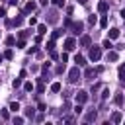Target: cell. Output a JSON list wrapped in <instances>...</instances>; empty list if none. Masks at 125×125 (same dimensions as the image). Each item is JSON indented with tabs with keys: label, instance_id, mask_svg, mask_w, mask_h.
Returning <instances> with one entry per match:
<instances>
[{
	"label": "cell",
	"instance_id": "22",
	"mask_svg": "<svg viewBox=\"0 0 125 125\" xmlns=\"http://www.w3.org/2000/svg\"><path fill=\"white\" fill-rule=\"evenodd\" d=\"M10 109H12V111H18V109H20V104H18V102H12V104H10Z\"/></svg>",
	"mask_w": 125,
	"mask_h": 125
},
{
	"label": "cell",
	"instance_id": "2",
	"mask_svg": "<svg viewBox=\"0 0 125 125\" xmlns=\"http://www.w3.org/2000/svg\"><path fill=\"white\" fill-rule=\"evenodd\" d=\"M88 57H90V61H94V62H96V61L102 57V51H100V47H96V45H94V47L88 51Z\"/></svg>",
	"mask_w": 125,
	"mask_h": 125
},
{
	"label": "cell",
	"instance_id": "37",
	"mask_svg": "<svg viewBox=\"0 0 125 125\" xmlns=\"http://www.w3.org/2000/svg\"><path fill=\"white\" fill-rule=\"evenodd\" d=\"M78 2H80L82 6H86V4H88V0H78Z\"/></svg>",
	"mask_w": 125,
	"mask_h": 125
},
{
	"label": "cell",
	"instance_id": "24",
	"mask_svg": "<svg viewBox=\"0 0 125 125\" xmlns=\"http://www.w3.org/2000/svg\"><path fill=\"white\" fill-rule=\"evenodd\" d=\"M100 25H102V27H107V18H105V16H102V20H100Z\"/></svg>",
	"mask_w": 125,
	"mask_h": 125
},
{
	"label": "cell",
	"instance_id": "15",
	"mask_svg": "<svg viewBox=\"0 0 125 125\" xmlns=\"http://www.w3.org/2000/svg\"><path fill=\"white\" fill-rule=\"evenodd\" d=\"M102 45H104V49H107V51H111V49H113V43H111V39H105Z\"/></svg>",
	"mask_w": 125,
	"mask_h": 125
},
{
	"label": "cell",
	"instance_id": "31",
	"mask_svg": "<svg viewBox=\"0 0 125 125\" xmlns=\"http://www.w3.org/2000/svg\"><path fill=\"white\" fill-rule=\"evenodd\" d=\"M88 23H92V25H94V23H96V16H90V18H88Z\"/></svg>",
	"mask_w": 125,
	"mask_h": 125
},
{
	"label": "cell",
	"instance_id": "11",
	"mask_svg": "<svg viewBox=\"0 0 125 125\" xmlns=\"http://www.w3.org/2000/svg\"><path fill=\"white\" fill-rule=\"evenodd\" d=\"M96 74H98V72H96L94 68H86V70H84V76H86V78H92V76H96Z\"/></svg>",
	"mask_w": 125,
	"mask_h": 125
},
{
	"label": "cell",
	"instance_id": "19",
	"mask_svg": "<svg viewBox=\"0 0 125 125\" xmlns=\"http://www.w3.org/2000/svg\"><path fill=\"white\" fill-rule=\"evenodd\" d=\"M119 80L125 82V66H119Z\"/></svg>",
	"mask_w": 125,
	"mask_h": 125
},
{
	"label": "cell",
	"instance_id": "16",
	"mask_svg": "<svg viewBox=\"0 0 125 125\" xmlns=\"http://www.w3.org/2000/svg\"><path fill=\"white\" fill-rule=\"evenodd\" d=\"M113 102H115L117 105H121V104H123V94H115V98H113Z\"/></svg>",
	"mask_w": 125,
	"mask_h": 125
},
{
	"label": "cell",
	"instance_id": "12",
	"mask_svg": "<svg viewBox=\"0 0 125 125\" xmlns=\"http://www.w3.org/2000/svg\"><path fill=\"white\" fill-rule=\"evenodd\" d=\"M61 88H62V86H61V82H53V84H51V92H55V94H57V92H61Z\"/></svg>",
	"mask_w": 125,
	"mask_h": 125
},
{
	"label": "cell",
	"instance_id": "38",
	"mask_svg": "<svg viewBox=\"0 0 125 125\" xmlns=\"http://www.w3.org/2000/svg\"><path fill=\"white\" fill-rule=\"evenodd\" d=\"M121 18H123V20H125V10H121Z\"/></svg>",
	"mask_w": 125,
	"mask_h": 125
},
{
	"label": "cell",
	"instance_id": "27",
	"mask_svg": "<svg viewBox=\"0 0 125 125\" xmlns=\"http://www.w3.org/2000/svg\"><path fill=\"white\" fill-rule=\"evenodd\" d=\"M53 4H55V6H59V8H61V6H64V0H53Z\"/></svg>",
	"mask_w": 125,
	"mask_h": 125
},
{
	"label": "cell",
	"instance_id": "21",
	"mask_svg": "<svg viewBox=\"0 0 125 125\" xmlns=\"http://www.w3.org/2000/svg\"><path fill=\"white\" fill-rule=\"evenodd\" d=\"M23 90H25V92H31V90H33V84H31V82H25V84H23Z\"/></svg>",
	"mask_w": 125,
	"mask_h": 125
},
{
	"label": "cell",
	"instance_id": "14",
	"mask_svg": "<svg viewBox=\"0 0 125 125\" xmlns=\"http://www.w3.org/2000/svg\"><path fill=\"white\" fill-rule=\"evenodd\" d=\"M37 31H39V35H45V33H47V25H45V23H39V25H37Z\"/></svg>",
	"mask_w": 125,
	"mask_h": 125
},
{
	"label": "cell",
	"instance_id": "1",
	"mask_svg": "<svg viewBox=\"0 0 125 125\" xmlns=\"http://www.w3.org/2000/svg\"><path fill=\"white\" fill-rule=\"evenodd\" d=\"M82 78V72H80V68H78V64L74 66V68H70V72H68V80L70 82H78Z\"/></svg>",
	"mask_w": 125,
	"mask_h": 125
},
{
	"label": "cell",
	"instance_id": "23",
	"mask_svg": "<svg viewBox=\"0 0 125 125\" xmlns=\"http://www.w3.org/2000/svg\"><path fill=\"white\" fill-rule=\"evenodd\" d=\"M12 23H14V25H18V27H20V25H21V23H23V18H16V20H14V21H12Z\"/></svg>",
	"mask_w": 125,
	"mask_h": 125
},
{
	"label": "cell",
	"instance_id": "30",
	"mask_svg": "<svg viewBox=\"0 0 125 125\" xmlns=\"http://www.w3.org/2000/svg\"><path fill=\"white\" fill-rule=\"evenodd\" d=\"M12 57H14L12 51H6V53H4V59H12Z\"/></svg>",
	"mask_w": 125,
	"mask_h": 125
},
{
	"label": "cell",
	"instance_id": "6",
	"mask_svg": "<svg viewBox=\"0 0 125 125\" xmlns=\"http://www.w3.org/2000/svg\"><path fill=\"white\" fill-rule=\"evenodd\" d=\"M90 43H92L90 35H82V39H80V45H82V47H90Z\"/></svg>",
	"mask_w": 125,
	"mask_h": 125
},
{
	"label": "cell",
	"instance_id": "34",
	"mask_svg": "<svg viewBox=\"0 0 125 125\" xmlns=\"http://www.w3.org/2000/svg\"><path fill=\"white\" fill-rule=\"evenodd\" d=\"M25 115H27V117H31V119H33V109H31V107H29V109H27V111H25Z\"/></svg>",
	"mask_w": 125,
	"mask_h": 125
},
{
	"label": "cell",
	"instance_id": "35",
	"mask_svg": "<svg viewBox=\"0 0 125 125\" xmlns=\"http://www.w3.org/2000/svg\"><path fill=\"white\" fill-rule=\"evenodd\" d=\"M61 59H62V62H66V61H68V55H66V53H62V55H61Z\"/></svg>",
	"mask_w": 125,
	"mask_h": 125
},
{
	"label": "cell",
	"instance_id": "3",
	"mask_svg": "<svg viewBox=\"0 0 125 125\" xmlns=\"http://www.w3.org/2000/svg\"><path fill=\"white\" fill-rule=\"evenodd\" d=\"M86 100H88V94L84 90H78L76 92V104H86Z\"/></svg>",
	"mask_w": 125,
	"mask_h": 125
},
{
	"label": "cell",
	"instance_id": "39",
	"mask_svg": "<svg viewBox=\"0 0 125 125\" xmlns=\"http://www.w3.org/2000/svg\"><path fill=\"white\" fill-rule=\"evenodd\" d=\"M2 59H4V57H2V55H0V62H2Z\"/></svg>",
	"mask_w": 125,
	"mask_h": 125
},
{
	"label": "cell",
	"instance_id": "36",
	"mask_svg": "<svg viewBox=\"0 0 125 125\" xmlns=\"http://www.w3.org/2000/svg\"><path fill=\"white\" fill-rule=\"evenodd\" d=\"M14 123H23V117H14Z\"/></svg>",
	"mask_w": 125,
	"mask_h": 125
},
{
	"label": "cell",
	"instance_id": "4",
	"mask_svg": "<svg viewBox=\"0 0 125 125\" xmlns=\"http://www.w3.org/2000/svg\"><path fill=\"white\" fill-rule=\"evenodd\" d=\"M76 47V41H74V37H68L66 41H64V51H72Z\"/></svg>",
	"mask_w": 125,
	"mask_h": 125
},
{
	"label": "cell",
	"instance_id": "9",
	"mask_svg": "<svg viewBox=\"0 0 125 125\" xmlns=\"http://www.w3.org/2000/svg\"><path fill=\"white\" fill-rule=\"evenodd\" d=\"M117 37H119V29L117 27H111L109 29V39H117Z\"/></svg>",
	"mask_w": 125,
	"mask_h": 125
},
{
	"label": "cell",
	"instance_id": "25",
	"mask_svg": "<svg viewBox=\"0 0 125 125\" xmlns=\"http://www.w3.org/2000/svg\"><path fill=\"white\" fill-rule=\"evenodd\" d=\"M109 96V88H104V92H102V100H105Z\"/></svg>",
	"mask_w": 125,
	"mask_h": 125
},
{
	"label": "cell",
	"instance_id": "26",
	"mask_svg": "<svg viewBox=\"0 0 125 125\" xmlns=\"http://www.w3.org/2000/svg\"><path fill=\"white\" fill-rule=\"evenodd\" d=\"M74 113H82V104H76V107H74Z\"/></svg>",
	"mask_w": 125,
	"mask_h": 125
},
{
	"label": "cell",
	"instance_id": "20",
	"mask_svg": "<svg viewBox=\"0 0 125 125\" xmlns=\"http://www.w3.org/2000/svg\"><path fill=\"white\" fill-rule=\"evenodd\" d=\"M12 86H14V88H20V86H21V76H20V78H16V80L12 82Z\"/></svg>",
	"mask_w": 125,
	"mask_h": 125
},
{
	"label": "cell",
	"instance_id": "10",
	"mask_svg": "<svg viewBox=\"0 0 125 125\" xmlns=\"http://www.w3.org/2000/svg\"><path fill=\"white\" fill-rule=\"evenodd\" d=\"M35 8H37V4H35V2H27V4H25V14H27V12H33Z\"/></svg>",
	"mask_w": 125,
	"mask_h": 125
},
{
	"label": "cell",
	"instance_id": "29",
	"mask_svg": "<svg viewBox=\"0 0 125 125\" xmlns=\"http://www.w3.org/2000/svg\"><path fill=\"white\" fill-rule=\"evenodd\" d=\"M47 49L53 51V49H55V41H49V43H47Z\"/></svg>",
	"mask_w": 125,
	"mask_h": 125
},
{
	"label": "cell",
	"instance_id": "28",
	"mask_svg": "<svg viewBox=\"0 0 125 125\" xmlns=\"http://www.w3.org/2000/svg\"><path fill=\"white\" fill-rule=\"evenodd\" d=\"M57 37H61V29H55L53 31V39H57Z\"/></svg>",
	"mask_w": 125,
	"mask_h": 125
},
{
	"label": "cell",
	"instance_id": "32",
	"mask_svg": "<svg viewBox=\"0 0 125 125\" xmlns=\"http://www.w3.org/2000/svg\"><path fill=\"white\" fill-rule=\"evenodd\" d=\"M27 35H29V33H27V31H20V39H25V37H27Z\"/></svg>",
	"mask_w": 125,
	"mask_h": 125
},
{
	"label": "cell",
	"instance_id": "33",
	"mask_svg": "<svg viewBox=\"0 0 125 125\" xmlns=\"http://www.w3.org/2000/svg\"><path fill=\"white\" fill-rule=\"evenodd\" d=\"M18 47H20V49H23V47H25V41H23V39H20V41H18Z\"/></svg>",
	"mask_w": 125,
	"mask_h": 125
},
{
	"label": "cell",
	"instance_id": "18",
	"mask_svg": "<svg viewBox=\"0 0 125 125\" xmlns=\"http://www.w3.org/2000/svg\"><path fill=\"white\" fill-rule=\"evenodd\" d=\"M107 61H117V53L115 51H109L107 53Z\"/></svg>",
	"mask_w": 125,
	"mask_h": 125
},
{
	"label": "cell",
	"instance_id": "17",
	"mask_svg": "<svg viewBox=\"0 0 125 125\" xmlns=\"http://www.w3.org/2000/svg\"><path fill=\"white\" fill-rule=\"evenodd\" d=\"M111 121H113V123H119V121H121V113H119V111H115V113L111 115Z\"/></svg>",
	"mask_w": 125,
	"mask_h": 125
},
{
	"label": "cell",
	"instance_id": "8",
	"mask_svg": "<svg viewBox=\"0 0 125 125\" xmlns=\"http://www.w3.org/2000/svg\"><path fill=\"white\" fill-rule=\"evenodd\" d=\"M107 8H109V4H107V2H105V0H102V2H100V4H98V10H100V12H102V14H104V12H105V10H107Z\"/></svg>",
	"mask_w": 125,
	"mask_h": 125
},
{
	"label": "cell",
	"instance_id": "13",
	"mask_svg": "<svg viewBox=\"0 0 125 125\" xmlns=\"http://www.w3.org/2000/svg\"><path fill=\"white\" fill-rule=\"evenodd\" d=\"M96 117H98V113H96V111H88V113H86V121H88V123H90V121H94Z\"/></svg>",
	"mask_w": 125,
	"mask_h": 125
},
{
	"label": "cell",
	"instance_id": "7",
	"mask_svg": "<svg viewBox=\"0 0 125 125\" xmlns=\"http://www.w3.org/2000/svg\"><path fill=\"white\" fill-rule=\"evenodd\" d=\"M74 62H76L78 66H84V64H86V59H84L82 55H76V57H74Z\"/></svg>",
	"mask_w": 125,
	"mask_h": 125
},
{
	"label": "cell",
	"instance_id": "5",
	"mask_svg": "<svg viewBox=\"0 0 125 125\" xmlns=\"http://www.w3.org/2000/svg\"><path fill=\"white\" fill-rule=\"evenodd\" d=\"M82 31V21H76V23H72V33L74 35H78Z\"/></svg>",
	"mask_w": 125,
	"mask_h": 125
}]
</instances>
